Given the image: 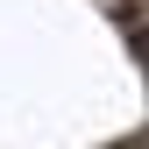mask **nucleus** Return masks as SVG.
Here are the masks:
<instances>
[{
	"instance_id": "1",
	"label": "nucleus",
	"mask_w": 149,
	"mask_h": 149,
	"mask_svg": "<svg viewBox=\"0 0 149 149\" xmlns=\"http://www.w3.org/2000/svg\"><path fill=\"white\" fill-rule=\"evenodd\" d=\"M135 22H142V29H149V0H135Z\"/></svg>"
},
{
	"instance_id": "2",
	"label": "nucleus",
	"mask_w": 149,
	"mask_h": 149,
	"mask_svg": "<svg viewBox=\"0 0 149 149\" xmlns=\"http://www.w3.org/2000/svg\"><path fill=\"white\" fill-rule=\"evenodd\" d=\"M135 149H149V142H135Z\"/></svg>"
}]
</instances>
